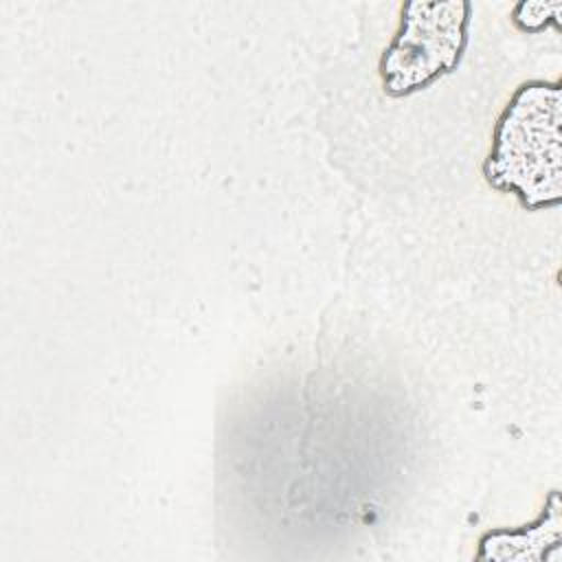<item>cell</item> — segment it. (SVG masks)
I'll return each mask as SVG.
<instances>
[{
  "label": "cell",
  "mask_w": 562,
  "mask_h": 562,
  "mask_svg": "<svg viewBox=\"0 0 562 562\" xmlns=\"http://www.w3.org/2000/svg\"><path fill=\"white\" fill-rule=\"evenodd\" d=\"M562 90L560 81L522 83L498 116L485 180L518 195L525 209L558 206L562 195Z\"/></svg>",
  "instance_id": "obj_1"
},
{
  "label": "cell",
  "mask_w": 562,
  "mask_h": 562,
  "mask_svg": "<svg viewBox=\"0 0 562 562\" xmlns=\"http://www.w3.org/2000/svg\"><path fill=\"white\" fill-rule=\"evenodd\" d=\"M468 18H404L380 72L389 94H406L450 70L465 44Z\"/></svg>",
  "instance_id": "obj_2"
},
{
  "label": "cell",
  "mask_w": 562,
  "mask_h": 562,
  "mask_svg": "<svg viewBox=\"0 0 562 562\" xmlns=\"http://www.w3.org/2000/svg\"><path fill=\"white\" fill-rule=\"evenodd\" d=\"M547 549L560 551V498L558 490L549 494L547 509L538 522L522 529H494L479 540V560H542Z\"/></svg>",
  "instance_id": "obj_3"
}]
</instances>
